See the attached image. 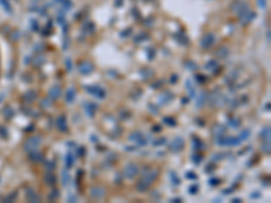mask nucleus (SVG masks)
<instances>
[{"label":"nucleus","mask_w":271,"mask_h":203,"mask_svg":"<svg viewBox=\"0 0 271 203\" xmlns=\"http://www.w3.org/2000/svg\"><path fill=\"white\" fill-rule=\"evenodd\" d=\"M240 138L239 137H225V135H218L217 137V144L220 146H237L240 145Z\"/></svg>","instance_id":"nucleus-1"},{"label":"nucleus","mask_w":271,"mask_h":203,"mask_svg":"<svg viewBox=\"0 0 271 203\" xmlns=\"http://www.w3.org/2000/svg\"><path fill=\"white\" fill-rule=\"evenodd\" d=\"M41 144H42V137H41V135H34V137H30L27 141H26L24 149L30 153V152H33V150H35Z\"/></svg>","instance_id":"nucleus-2"},{"label":"nucleus","mask_w":271,"mask_h":203,"mask_svg":"<svg viewBox=\"0 0 271 203\" xmlns=\"http://www.w3.org/2000/svg\"><path fill=\"white\" fill-rule=\"evenodd\" d=\"M183 146H184V140H183V137H175L172 141L168 144V148L171 152H179V150H182L183 149Z\"/></svg>","instance_id":"nucleus-3"},{"label":"nucleus","mask_w":271,"mask_h":203,"mask_svg":"<svg viewBox=\"0 0 271 203\" xmlns=\"http://www.w3.org/2000/svg\"><path fill=\"white\" fill-rule=\"evenodd\" d=\"M157 175H159V169H151V171H147V172L144 173V176H142L141 181L142 183H145L147 186H151L153 181L156 180Z\"/></svg>","instance_id":"nucleus-4"},{"label":"nucleus","mask_w":271,"mask_h":203,"mask_svg":"<svg viewBox=\"0 0 271 203\" xmlns=\"http://www.w3.org/2000/svg\"><path fill=\"white\" fill-rule=\"evenodd\" d=\"M85 90L88 91L91 95L96 96V98H99V99L106 98V91L103 90V88H100L99 85H87V87H85Z\"/></svg>","instance_id":"nucleus-5"},{"label":"nucleus","mask_w":271,"mask_h":203,"mask_svg":"<svg viewBox=\"0 0 271 203\" xmlns=\"http://www.w3.org/2000/svg\"><path fill=\"white\" fill-rule=\"evenodd\" d=\"M255 18H256V14L252 12L249 8L248 10H245L244 12H241V14H239V19H240V22L243 23V24H248V23H251Z\"/></svg>","instance_id":"nucleus-6"},{"label":"nucleus","mask_w":271,"mask_h":203,"mask_svg":"<svg viewBox=\"0 0 271 203\" xmlns=\"http://www.w3.org/2000/svg\"><path fill=\"white\" fill-rule=\"evenodd\" d=\"M137 173H138V167L133 163L128 164V165L124 168V176L125 177H128V179H133Z\"/></svg>","instance_id":"nucleus-7"},{"label":"nucleus","mask_w":271,"mask_h":203,"mask_svg":"<svg viewBox=\"0 0 271 203\" xmlns=\"http://www.w3.org/2000/svg\"><path fill=\"white\" fill-rule=\"evenodd\" d=\"M130 141L136 142L137 145H140V146H144V145H147V137L142 134V133H140V131H136V133H132L130 134Z\"/></svg>","instance_id":"nucleus-8"},{"label":"nucleus","mask_w":271,"mask_h":203,"mask_svg":"<svg viewBox=\"0 0 271 203\" xmlns=\"http://www.w3.org/2000/svg\"><path fill=\"white\" fill-rule=\"evenodd\" d=\"M226 102L225 96L222 95V94H212L210 95V103L213 104V106H217V107H221V106H224V103Z\"/></svg>","instance_id":"nucleus-9"},{"label":"nucleus","mask_w":271,"mask_h":203,"mask_svg":"<svg viewBox=\"0 0 271 203\" xmlns=\"http://www.w3.org/2000/svg\"><path fill=\"white\" fill-rule=\"evenodd\" d=\"M77 69H79V72L81 74H90L91 72L94 71V65H92L90 61H83L79 64Z\"/></svg>","instance_id":"nucleus-10"},{"label":"nucleus","mask_w":271,"mask_h":203,"mask_svg":"<svg viewBox=\"0 0 271 203\" xmlns=\"http://www.w3.org/2000/svg\"><path fill=\"white\" fill-rule=\"evenodd\" d=\"M214 35L213 34H206V35H203V38L201 40V46H202L203 49H209V47H212V45L214 44Z\"/></svg>","instance_id":"nucleus-11"},{"label":"nucleus","mask_w":271,"mask_h":203,"mask_svg":"<svg viewBox=\"0 0 271 203\" xmlns=\"http://www.w3.org/2000/svg\"><path fill=\"white\" fill-rule=\"evenodd\" d=\"M90 195L94 199H100V198H103L104 196V188L103 187H92L91 188V191H90Z\"/></svg>","instance_id":"nucleus-12"},{"label":"nucleus","mask_w":271,"mask_h":203,"mask_svg":"<svg viewBox=\"0 0 271 203\" xmlns=\"http://www.w3.org/2000/svg\"><path fill=\"white\" fill-rule=\"evenodd\" d=\"M61 95H62V90L58 84H54L53 87H50V90H49V96H50L52 99H58Z\"/></svg>","instance_id":"nucleus-13"},{"label":"nucleus","mask_w":271,"mask_h":203,"mask_svg":"<svg viewBox=\"0 0 271 203\" xmlns=\"http://www.w3.org/2000/svg\"><path fill=\"white\" fill-rule=\"evenodd\" d=\"M57 127H58V130L60 131H62V133H65V131H68V125H67V118L64 117V115H60L58 118H57Z\"/></svg>","instance_id":"nucleus-14"},{"label":"nucleus","mask_w":271,"mask_h":203,"mask_svg":"<svg viewBox=\"0 0 271 203\" xmlns=\"http://www.w3.org/2000/svg\"><path fill=\"white\" fill-rule=\"evenodd\" d=\"M84 110L87 111L88 117H94V115H95V111L98 110V106H96L95 103H85Z\"/></svg>","instance_id":"nucleus-15"},{"label":"nucleus","mask_w":271,"mask_h":203,"mask_svg":"<svg viewBox=\"0 0 271 203\" xmlns=\"http://www.w3.org/2000/svg\"><path fill=\"white\" fill-rule=\"evenodd\" d=\"M26 195H27V199L30 202H40L41 200V196L37 192H34L31 188H28L27 191H26Z\"/></svg>","instance_id":"nucleus-16"},{"label":"nucleus","mask_w":271,"mask_h":203,"mask_svg":"<svg viewBox=\"0 0 271 203\" xmlns=\"http://www.w3.org/2000/svg\"><path fill=\"white\" fill-rule=\"evenodd\" d=\"M44 179H45V183H46V184H49V186H54V184L57 183V176H56V175H53L52 172L46 173Z\"/></svg>","instance_id":"nucleus-17"},{"label":"nucleus","mask_w":271,"mask_h":203,"mask_svg":"<svg viewBox=\"0 0 271 203\" xmlns=\"http://www.w3.org/2000/svg\"><path fill=\"white\" fill-rule=\"evenodd\" d=\"M174 100V95L171 94V92H164V94H161V96H160V102L163 103V104H168L169 102Z\"/></svg>","instance_id":"nucleus-18"},{"label":"nucleus","mask_w":271,"mask_h":203,"mask_svg":"<svg viewBox=\"0 0 271 203\" xmlns=\"http://www.w3.org/2000/svg\"><path fill=\"white\" fill-rule=\"evenodd\" d=\"M192 148L195 149V150H202V149H205V145H203V142L198 138V137H192Z\"/></svg>","instance_id":"nucleus-19"},{"label":"nucleus","mask_w":271,"mask_h":203,"mask_svg":"<svg viewBox=\"0 0 271 203\" xmlns=\"http://www.w3.org/2000/svg\"><path fill=\"white\" fill-rule=\"evenodd\" d=\"M75 96H76V91L75 88H69L67 91V95H65V99H67V103H72L75 100Z\"/></svg>","instance_id":"nucleus-20"},{"label":"nucleus","mask_w":271,"mask_h":203,"mask_svg":"<svg viewBox=\"0 0 271 203\" xmlns=\"http://www.w3.org/2000/svg\"><path fill=\"white\" fill-rule=\"evenodd\" d=\"M260 138H263L266 141H270V126H266L260 131Z\"/></svg>","instance_id":"nucleus-21"},{"label":"nucleus","mask_w":271,"mask_h":203,"mask_svg":"<svg viewBox=\"0 0 271 203\" xmlns=\"http://www.w3.org/2000/svg\"><path fill=\"white\" fill-rule=\"evenodd\" d=\"M42 154L38 152H35V150H33V152H30V160L31 161H34V163H38V161H42Z\"/></svg>","instance_id":"nucleus-22"},{"label":"nucleus","mask_w":271,"mask_h":203,"mask_svg":"<svg viewBox=\"0 0 271 203\" xmlns=\"http://www.w3.org/2000/svg\"><path fill=\"white\" fill-rule=\"evenodd\" d=\"M136 188H137V191L138 192H147L148 190H149V186H147L145 183H142L141 180L137 181V184H136Z\"/></svg>","instance_id":"nucleus-23"},{"label":"nucleus","mask_w":271,"mask_h":203,"mask_svg":"<svg viewBox=\"0 0 271 203\" xmlns=\"http://www.w3.org/2000/svg\"><path fill=\"white\" fill-rule=\"evenodd\" d=\"M206 99H208V94L206 92H201V95H199V98L197 100V107H202L205 104V102H206Z\"/></svg>","instance_id":"nucleus-24"},{"label":"nucleus","mask_w":271,"mask_h":203,"mask_svg":"<svg viewBox=\"0 0 271 203\" xmlns=\"http://www.w3.org/2000/svg\"><path fill=\"white\" fill-rule=\"evenodd\" d=\"M65 164H67V168H71V167H73L75 164V157L72 153H68L67 154V158H65Z\"/></svg>","instance_id":"nucleus-25"},{"label":"nucleus","mask_w":271,"mask_h":203,"mask_svg":"<svg viewBox=\"0 0 271 203\" xmlns=\"http://www.w3.org/2000/svg\"><path fill=\"white\" fill-rule=\"evenodd\" d=\"M249 134H251V130L249 129H245L243 130L241 133H240V135H239V138H240V141H245L247 138L249 137Z\"/></svg>","instance_id":"nucleus-26"},{"label":"nucleus","mask_w":271,"mask_h":203,"mask_svg":"<svg viewBox=\"0 0 271 203\" xmlns=\"http://www.w3.org/2000/svg\"><path fill=\"white\" fill-rule=\"evenodd\" d=\"M163 121H164V123L169 125L171 127H175V126H176V119L171 118V117H165V118H164Z\"/></svg>","instance_id":"nucleus-27"},{"label":"nucleus","mask_w":271,"mask_h":203,"mask_svg":"<svg viewBox=\"0 0 271 203\" xmlns=\"http://www.w3.org/2000/svg\"><path fill=\"white\" fill-rule=\"evenodd\" d=\"M169 176H171V179H172V184H174V186H178V184H180V179L176 176L175 172H169Z\"/></svg>","instance_id":"nucleus-28"},{"label":"nucleus","mask_w":271,"mask_h":203,"mask_svg":"<svg viewBox=\"0 0 271 203\" xmlns=\"http://www.w3.org/2000/svg\"><path fill=\"white\" fill-rule=\"evenodd\" d=\"M145 40H148V35L145 33H141V34H138L137 37H134V42H142V41H145Z\"/></svg>","instance_id":"nucleus-29"},{"label":"nucleus","mask_w":271,"mask_h":203,"mask_svg":"<svg viewBox=\"0 0 271 203\" xmlns=\"http://www.w3.org/2000/svg\"><path fill=\"white\" fill-rule=\"evenodd\" d=\"M229 127H239L240 126V119H237V118H232V119H229Z\"/></svg>","instance_id":"nucleus-30"},{"label":"nucleus","mask_w":271,"mask_h":203,"mask_svg":"<svg viewBox=\"0 0 271 203\" xmlns=\"http://www.w3.org/2000/svg\"><path fill=\"white\" fill-rule=\"evenodd\" d=\"M228 53H229V51H228V49H226V47H220V49H218V51H217L218 57H222V58H225V57L228 56Z\"/></svg>","instance_id":"nucleus-31"},{"label":"nucleus","mask_w":271,"mask_h":203,"mask_svg":"<svg viewBox=\"0 0 271 203\" xmlns=\"http://www.w3.org/2000/svg\"><path fill=\"white\" fill-rule=\"evenodd\" d=\"M202 160H203V157L201 154H198V153H194V154H192V161H194V164H201Z\"/></svg>","instance_id":"nucleus-32"},{"label":"nucleus","mask_w":271,"mask_h":203,"mask_svg":"<svg viewBox=\"0 0 271 203\" xmlns=\"http://www.w3.org/2000/svg\"><path fill=\"white\" fill-rule=\"evenodd\" d=\"M58 195H60V191H58V190H53V191L50 192V195H49V200H54V199H57Z\"/></svg>","instance_id":"nucleus-33"},{"label":"nucleus","mask_w":271,"mask_h":203,"mask_svg":"<svg viewBox=\"0 0 271 203\" xmlns=\"http://www.w3.org/2000/svg\"><path fill=\"white\" fill-rule=\"evenodd\" d=\"M198 188H199V186H198V184H192V186L188 187V192H190L191 195H195V194L198 192Z\"/></svg>","instance_id":"nucleus-34"},{"label":"nucleus","mask_w":271,"mask_h":203,"mask_svg":"<svg viewBox=\"0 0 271 203\" xmlns=\"http://www.w3.org/2000/svg\"><path fill=\"white\" fill-rule=\"evenodd\" d=\"M35 98H37V95H35V92H33V91H31V92H28L27 95L24 96V99H26L27 102H33Z\"/></svg>","instance_id":"nucleus-35"},{"label":"nucleus","mask_w":271,"mask_h":203,"mask_svg":"<svg viewBox=\"0 0 271 203\" xmlns=\"http://www.w3.org/2000/svg\"><path fill=\"white\" fill-rule=\"evenodd\" d=\"M224 131H225V127H220V126H217V127L213 130V133H214L217 137H218V135H221V134H224Z\"/></svg>","instance_id":"nucleus-36"},{"label":"nucleus","mask_w":271,"mask_h":203,"mask_svg":"<svg viewBox=\"0 0 271 203\" xmlns=\"http://www.w3.org/2000/svg\"><path fill=\"white\" fill-rule=\"evenodd\" d=\"M220 183H221V179H218V177H213V179H210V180H209V184H210V186H213V187L218 186Z\"/></svg>","instance_id":"nucleus-37"},{"label":"nucleus","mask_w":271,"mask_h":203,"mask_svg":"<svg viewBox=\"0 0 271 203\" xmlns=\"http://www.w3.org/2000/svg\"><path fill=\"white\" fill-rule=\"evenodd\" d=\"M45 165H46V169H48V172H52L53 169H54V161H46L45 163Z\"/></svg>","instance_id":"nucleus-38"},{"label":"nucleus","mask_w":271,"mask_h":203,"mask_svg":"<svg viewBox=\"0 0 271 203\" xmlns=\"http://www.w3.org/2000/svg\"><path fill=\"white\" fill-rule=\"evenodd\" d=\"M165 142H167V140H165V138L163 137V138H160V140H156V141L153 142V145H155V146H160V145L165 144Z\"/></svg>","instance_id":"nucleus-39"},{"label":"nucleus","mask_w":271,"mask_h":203,"mask_svg":"<svg viewBox=\"0 0 271 203\" xmlns=\"http://www.w3.org/2000/svg\"><path fill=\"white\" fill-rule=\"evenodd\" d=\"M62 184H64V186H67V184H68V175H67V169H64V171H62Z\"/></svg>","instance_id":"nucleus-40"},{"label":"nucleus","mask_w":271,"mask_h":203,"mask_svg":"<svg viewBox=\"0 0 271 203\" xmlns=\"http://www.w3.org/2000/svg\"><path fill=\"white\" fill-rule=\"evenodd\" d=\"M186 177H187V179H191V180H197V179H198V176L195 175L194 172H187Z\"/></svg>","instance_id":"nucleus-41"},{"label":"nucleus","mask_w":271,"mask_h":203,"mask_svg":"<svg viewBox=\"0 0 271 203\" xmlns=\"http://www.w3.org/2000/svg\"><path fill=\"white\" fill-rule=\"evenodd\" d=\"M217 67V61H212V62H208L206 64V68L208 69H213V68Z\"/></svg>","instance_id":"nucleus-42"},{"label":"nucleus","mask_w":271,"mask_h":203,"mask_svg":"<svg viewBox=\"0 0 271 203\" xmlns=\"http://www.w3.org/2000/svg\"><path fill=\"white\" fill-rule=\"evenodd\" d=\"M153 57H155V50L153 49H148V58L152 60Z\"/></svg>","instance_id":"nucleus-43"},{"label":"nucleus","mask_w":271,"mask_h":203,"mask_svg":"<svg viewBox=\"0 0 271 203\" xmlns=\"http://www.w3.org/2000/svg\"><path fill=\"white\" fill-rule=\"evenodd\" d=\"M264 153H270V142H267V145H263V149H262Z\"/></svg>","instance_id":"nucleus-44"},{"label":"nucleus","mask_w":271,"mask_h":203,"mask_svg":"<svg viewBox=\"0 0 271 203\" xmlns=\"http://www.w3.org/2000/svg\"><path fill=\"white\" fill-rule=\"evenodd\" d=\"M65 64H67V69H68V71H71V69H72V61H71L69 58H67Z\"/></svg>","instance_id":"nucleus-45"},{"label":"nucleus","mask_w":271,"mask_h":203,"mask_svg":"<svg viewBox=\"0 0 271 203\" xmlns=\"http://www.w3.org/2000/svg\"><path fill=\"white\" fill-rule=\"evenodd\" d=\"M48 106H50V100L48 102V99H44V100H42V107L46 108Z\"/></svg>","instance_id":"nucleus-46"},{"label":"nucleus","mask_w":271,"mask_h":203,"mask_svg":"<svg viewBox=\"0 0 271 203\" xmlns=\"http://www.w3.org/2000/svg\"><path fill=\"white\" fill-rule=\"evenodd\" d=\"M130 33H132V30H130V28H128L126 31H124V33H121V37H128V35H129Z\"/></svg>","instance_id":"nucleus-47"},{"label":"nucleus","mask_w":271,"mask_h":203,"mask_svg":"<svg viewBox=\"0 0 271 203\" xmlns=\"http://www.w3.org/2000/svg\"><path fill=\"white\" fill-rule=\"evenodd\" d=\"M37 65H41V64H44L45 62V57H40V58H37Z\"/></svg>","instance_id":"nucleus-48"},{"label":"nucleus","mask_w":271,"mask_h":203,"mask_svg":"<svg viewBox=\"0 0 271 203\" xmlns=\"http://www.w3.org/2000/svg\"><path fill=\"white\" fill-rule=\"evenodd\" d=\"M79 154H80V156H84V154H85L84 146H80V148H79Z\"/></svg>","instance_id":"nucleus-49"},{"label":"nucleus","mask_w":271,"mask_h":203,"mask_svg":"<svg viewBox=\"0 0 271 203\" xmlns=\"http://www.w3.org/2000/svg\"><path fill=\"white\" fill-rule=\"evenodd\" d=\"M197 80L199 81V83H201V81H206V77H205V76H201V74H198V76H197Z\"/></svg>","instance_id":"nucleus-50"},{"label":"nucleus","mask_w":271,"mask_h":203,"mask_svg":"<svg viewBox=\"0 0 271 203\" xmlns=\"http://www.w3.org/2000/svg\"><path fill=\"white\" fill-rule=\"evenodd\" d=\"M153 131H160V130H161V127H160V126H159V125H155V126H153Z\"/></svg>","instance_id":"nucleus-51"},{"label":"nucleus","mask_w":271,"mask_h":203,"mask_svg":"<svg viewBox=\"0 0 271 203\" xmlns=\"http://www.w3.org/2000/svg\"><path fill=\"white\" fill-rule=\"evenodd\" d=\"M171 202H172V203H179V202H182V199H180V198H174Z\"/></svg>","instance_id":"nucleus-52"},{"label":"nucleus","mask_w":271,"mask_h":203,"mask_svg":"<svg viewBox=\"0 0 271 203\" xmlns=\"http://www.w3.org/2000/svg\"><path fill=\"white\" fill-rule=\"evenodd\" d=\"M187 67L191 68V69H195V68H197V65H195V64H192V62H190V64H187Z\"/></svg>","instance_id":"nucleus-53"},{"label":"nucleus","mask_w":271,"mask_h":203,"mask_svg":"<svg viewBox=\"0 0 271 203\" xmlns=\"http://www.w3.org/2000/svg\"><path fill=\"white\" fill-rule=\"evenodd\" d=\"M136 149H137V148H134V146H128V148H126V150H128V152H133V150H136Z\"/></svg>","instance_id":"nucleus-54"},{"label":"nucleus","mask_w":271,"mask_h":203,"mask_svg":"<svg viewBox=\"0 0 271 203\" xmlns=\"http://www.w3.org/2000/svg\"><path fill=\"white\" fill-rule=\"evenodd\" d=\"M251 198H260V194L259 192H256V194L254 192V194H251Z\"/></svg>","instance_id":"nucleus-55"},{"label":"nucleus","mask_w":271,"mask_h":203,"mask_svg":"<svg viewBox=\"0 0 271 203\" xmlns=\"http://www.w3.org/2000/svg\"><path fill=\"white\" fill-rule=\"evenodd\" d=\"M232 202H235V203H240V202H241V199H240V198H235V199H232Z\"/></svg>","instance_id":"nucleus-56"},{"label":"nucleus","mask_w":271,"mask_h":203,"mask_svg":"<svg viewBox=\"0 0 271 203\" xmlns=\"http://www.w3.org/2000/svg\"><path fill=\"white\" fill-rule=\"evenodd\" d=\"M69 200H72V202H76V196H73V195H69V198H68Z\"/></svg>","instance_id":"nucleus-57"},{"label":"nucleus","mask_w":271,"mask_h":203,"mask_svg":"<svg viewBox=\"0 0 271 203\" xmlns=\"http://www.w3.org/2000/svg\"><path fill=\"white\" fill-rule=\"evenodd\" d=\"M259 4H260V7H262V8H264V7H266L264 0H259Z\"/></svg>","instance_id":"nucleus-58"},{"label":"nucleus","mask_w":271,"mask_h":203,"mask_svg":"<svg viewBox=\"0 0 271 203\" xmlns=\"http://www.w3.org/2000/svg\"><path fill=\"white\" fill-rule=\"evenodd\" d=\"M176 79H178V76H176V74H174V76L171 77V81H172V83H175V81H176Z\"/></svg>","instance_id":"nucleus-59"},{"label":"nucleus","mask_w":271,"mask_h":203,"mask_svg":"<svg viewBox=\"0 0 271 203\" xmlns=\"http://www.w3.org/2000/svg\"><path fill=\"white\" fill-rule=\"evenodd\" d=\"M160 85H161V81H159L157 84H153L152 87H153V88H159V87H160Z\"/></svg>","instance_id":"nucleus-60"},{"label":"nucleus","mask_w":271,"mask_h":203,"mask_svg":"<svg viewBox=\"0 0 271 203\" xmlns=\"http://www.w3.org/2000/svg\"><path fill=\"white\" fill-rule=\"evenodd\" d=\"M57 20H58V23H64V16H58Z\"/></svg>","instance_id":"nucleus-61"},{"label":"nucleus","mask_w":271,"mask_h":203,"mask_svg":"<svg viewBox=\"0 0 271 203\" xmlns=\"http://www.w3.org/2000/svg\"><path fill=\"white\" fill-rule=\"evenodd\" d=\"M91 141H92V142H96V141H98V140H96V137H95V135H92V137H91Z\"/></svg>","instance_id":"nucleus-62"}]
</instances>
